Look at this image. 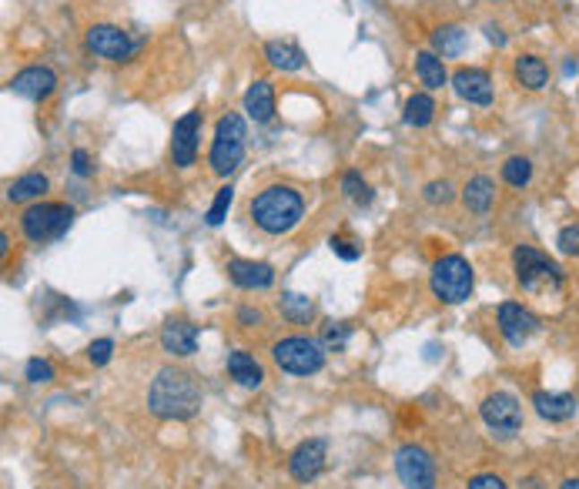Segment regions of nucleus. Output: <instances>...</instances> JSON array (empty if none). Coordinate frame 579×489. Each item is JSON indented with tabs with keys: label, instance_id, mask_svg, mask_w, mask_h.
<instances>
[{
	"label": "nucleus",
	"instance_id": "6e6552de",
	"mask_svg": "<svg viewBox=\"0 0 579 489\" xmlns=\"http://www.w3.org/2000/svg\"><path fill=\"white\" fill-rule=\"evenodd\" d=\"M395 473L405 489H436V463H432L428 450H422L416 442H405L395 450Z\"/></svg>",
	"mask_w": 579,
	"mask_h": 489
},
{
	"label": "nucleus",
	"instance_id": "79ce46f5",
	"mask_svg": "<svg viewBox=\"0 0 579 489\" xmlns=\"http://www.w3.org/2000/svg\"><path fill=\"white\" fill-rule=\"evenodd\" d=\"M519 489H542V483L532 476V479H526V483H519Z\"/></svg>",
	"mask_w": 579,
	"mask_h": 489
},
{
	"label": "nucleus",
	"instance_id": "39448f33",
	"mask_svg": "<svg viewBox=\"0 0 579 489\" xmlns=\"http://www.w3.org/2000/svg\"><path fill=\"white\" fill-rule=\"evenodd\" d=\"M325 352L322 339H308V335H289L272 346V359L281 373L289 375H315L325 369Z\"/></svg>",
	"mask_w": 579,
	"mask_h": 489
},
{
	"label": "nucleus",
	"instance_id": "4be33fe9",
	"mask_svg": "<svg viewBox=\"0 0 579 489\" xmlns=\"http://www.w3.org/2000/svg\"><path fill=\"white\" fill-rule=\"evenodd\" d=\"M513 74H516V81L526 90H542L549 84V67L536 54H519L516 64H513Z\"/></svg>",
	"mask_w": 579,
	"mask_h": 489
},
{
	"label": "nucleus",
	"instance_id": "c85d7f7f",
	"mask_svg": "<svg viewBox=\"0 0 579 489\" xmlns=\"http://www.w3.org/2000/svg\"><path fill=\"white\" fill-rule=\"evenodd\" d=\"M503 181L513 188H526L532 181V161L526 155H513L503 161Z\"/></svg>",
	"mask_w": 579,
	"mask_h": 489
},
{
	"label": "nucleus",
	"instance_id": "f257e3e1",
	"mask_svg": "<svg viewBox=\"0 0 579 489\" xmlns=\"http://www.w3.org/2000/svg\"><path fill=\"white\" fill-rule=\"evenodd\" d=\"M148 409L158 419H168V423L194 419L198 409H202V389L194 382V375L185 373V369H175V365L161 369L154 375L151 389H148Z\"/></svg>",
	"mask_w": 579,
	"mask_h": 489
},
{
	"label": "nucleus",
	"instance_id": "ddd939ff",
	"mask_svg": "<svg viewBox=\"0 0 579 489\" xmlns=\"http://www.w3.org/2000/svg\"><path fill=\"white\" fill-rule=\"evenodd\" d=\"M325 459H328V450L322 439H305V442H298L289 456L291 479H298V483H312V479H318L322 476V469H325Z\"/></svg>",
	"mask_w": 579,
	"mask_h": 489
},
{
	"label": "nucleus",
	"instance_id": "e433bc0d",
	"mask_svg": "<svg viewBox=\"0 0 579 489\" xmlns=\"http://www.w3.org/2000/svg\"><path fill=\"white\" fill-rule=\"evenodd\" d=\"M114 356V342L111 339H98V342H91L88 346V359L94 362V365H108Z\"/></svg>",
	"mask_w": 579,
	"mask_h": 489
},
{
	"label": "nucleus",
	"instance_id": "c9c22d12",
	"mask_svg": "<svg viewBox=\"0 0 579 489\" xmlns=\"http://www.w3.org/2000/svg\"><path fill=\"white\" fill-rule=\"evenodd\" d=\"M328 244H332V252H335L341 262H355V258L362 255V244H355L352 238H345V235H335Z\"/></svg>",
	"mask_w": 579,
	"mask_h": 489
},
{
	"label": "nucleus",
	"instance_id": "cd10ccee",
	"mask_svg": "<svg viewBox=\"0 0 579 489\" xmlns=\"http://www.w3.org/2000/svg\"><path fill=\"white\" fill-rule=\"evenodd\" d=\"M278 309H281V315H285L289 322L305 325V322H312V315H315V302L308 296H298V292H285L281 302H278Z\"/></svg>",
	"mask_w": 579,
	"mask_h": 489
},
{
	"label": "nucleus",
	"instance_id": "4468645a",
	"mask_svg": "<svg viewBox=\"0 0 579 489\" xmlns=\"http://www.w3.org/2000/svg\"><path fill=\"white\" fill-rule=\"evenodd\" d=\"M54 88H57V74L44 64L24 67V71H17L11 78V90L27 98V101H44V98L54 94Z\"/></svg>",
	"mask_w": 579,
	"mask_h": 489
},
{
	"label": "nucleus",
	"instance_id": "393cba45",
	"mask_svg": "<svg viewBox=\"0 0 579 489\" xmlns=\"http://www.w3.org/2000/svg\"><path fill=\"white\" fill-rule=\"evenodd\" d=\"M264 57L278 71H298V67H305V51L295 40H268L264 44Z\"/></svg>",
	"mask_w": 579,
	"mask_h": 489
},
{
	"label": "nucleus",
	"instance_id": "9b49d317",
	"mask_svg": "<svg viewBox=\"0 0 579 489\" xmlns=\"http://www.w3.org/2000/svg\"><path fill=\"white\" fill-rule=\"evenodd\" d=\"M496 322H499V332L509 346H526L532 335L540 332V319L526 309V305H519V302H503L499 312H496Z\"/></svg>",
	"mask_w": 579,
	"mask_h": 489
},
{
	"label": "nucleus",
	"instance_id": "a878e982",
	"mask_svg": "<svg viewBox=\"0 0 579 489\" xmlns=\"http://www.w3.org/2000/svg\"><path fill=\"white\" fill-rule=\"evenodd\" d=\"M466 44H469V34L466 27L459 24H445L432 34V47H436L439 57H459V54L466 51Z\"/></svg>",
	"mask_w": 579,
	"mask_h": 489
},
{
	"label": "nucleus",
	"instance_id": "1a4fd4ad",
	"mask_svg": "<svg viewBox=\"0 0 579 489\" xmlns=\"http://www.w3.org/2000/svg\"><path fill=\"white\" fill-rule=\"evenodd\" d=\"M479 416L499 436H516L519 429H523V406H519L513 392H489L482 399V406H479Z\"/></svg>",
	"mask_w": 579,
	"mask_h": 489
},
{
	"label": "nucleus",
	"instance_id": "f704fd0d",
	"mask_svg": "<svg viewBox=\"0 0 579 489\" xmlns=\"http://www.w3.org/2000/svg\"><path fill=\"white\" fill-rule=\"evenodd\" d=\"M27 382H34V386H44V382H51L54 379V365L48 359H30L27 362Z\"/></svg>",
	"mask_w": 579,
	"mask_h": 489
},
{
	"label": "nucleus",
	"instance_id": "f3484780",
	"mask_svg": "<svg viewBox=\"0 0 579 489\" xmlns=\"http://www.w3.org/2000/svg\"><path fill=\"white\" fill-rule=\"evenodd\" d=\"M161 348L175 359H188L198 352V325H191L188 319H171L161 329Z\"/></svg>",
	"mask_w": 579,
	"mask_h": 489
},
{
	"label": "nucleus",
	"instance_id": "b1692460",
	"mask_svg": "<svg viewBox=\"0 0 579 489\" xmlns=\"http://www.w3.org/2000/svg\"><path fill=\"white\" fill-rule=\"evenodd\" d=\"M51 188V181L48 175H40V171H30V175H21L17 181L7 184V202L13 205H24V202H40V194Z\"/></svg>",
	"mask_w": 579,
	"mask_h": 489
},
{
	"label": "nucleus",
	"instance_id": "58836bf2",
	"mask_svg": "<svg viewBox=\"0 0 579 489\" xmlns=\"http://www.w3.org/2000/svg\"><path fill=\"white\" fill-rule=\"evenodd\" d=\"M469 489H506V479L496 476V473H479V476L469 479Z\"/></svg>",
	"mask_w": 579,
	"mask_h": 489
},
{
	"label": "nucleus",
	"instance_id": "bb28decb",
	"mask_svg": "<svg viewBox=\"0 0 579 489\" xmlns=\"http://www.w3.org/2000/svg\"><path fill=\"white\" fill-rule=\"evenodd\" d=\"M432 117H436V101H432V94L419 90V94H412V98L405 101L402 121L409 128H426V124H432Z\"/></svg>",
	"mask_w": 579,
	"mask_h": 489
},
{
	"label": "nucleus",
	"instance_id": "473e14b6",
	"mask_svg": "<svg viewBox=\"0 0 579 489\" xmlns=\"http://www.w3.org/2000/svg\"><path fill=\"white\" fill-rule=\"evenodd\" d=\"M349 335H352V329L341 322H328L325 329H322V346L332 348V352H341L345 348V342H349Z\"/></svg>",
	"mask_w": 579,
	"mask_h": 489
},
{
	"label": "nucleus",
	"instance_id": "f03ea898",
	"mask_svg": "<svg viewBox=\"0 0 579 489\" xmlns=\"http://www.w3.org/2000/svg\"><path fill=\"white\" fill-rule=\"evenodd\" d=\"M252 221L264 235H289L305 215V198L291 184H268L248 205Z\"/></svg>",
	"mask_w": 579,
	"mask_h": 489
},
{
	"label": "nucleus",
	"instance_id": "4c0bfd02",
	"mask_svg": "<svg viewBox=\"0 0 579 489\" xmlns=\"http://www.w3.org/2000/svg\"><path fill=\"white\" fill-rule=\"evenodd\" d=\"M71 171H74L77 178H88L91 171H94V165H91V155L84 151V148H74V155H71Z\"/></svg>",
	"mask_w": 579,
	"mask_h": 489
},
{
	"label": "nucleus",
	"instance_id": "72a5a7b5",
	"mask_svg": "<svg viewBox=\"0 0 579 489\" xmlns=\"http://www.w3.org/2000/svg\"><path fill=\"white\" fill-rule=\"evenodd\" d=\"M556 248H559V255L579 258V225H566L563 232L556 235Z\"/></svg>",
	"mask_w": 579,
	"mask_h": 489
},
{
	"label": "nucleus",
	"instance_id": "423d86ee",
	"mask_svg": "<svg viewBox=\"0 0 579 489\" xmlns=\"http://www.w3.org/2000/svg\"><path fill=\"white\" fill-rule=\"evenodd\" d=\"M432 296L445 302V305H462L469 296H472V285H476V275H472V265H469L462 255H442L436 265H432Z\"/></svg>",
	"mask_w": 579,
	"mask_h": 489
},
{
	"label": "nucleus",
	"instance_id": "aec40b11",
	"mask_svg": "<svg viewBox=\"0 0 579 489\" xmlns=\"http://www.w3.org/2000/svg\"><path fill=\"white\" fill-rule=\"evenodd\" d=\"M245 111L255 124H268L275 117V88L264 78H258L252 88L245 90Z\"/></svg>",
	"mask_w": 579,
	"mask_h": 489
},
{
	"label": "nucleus",
	"instance_id": "9d476101",
	"mask_svg": "<svg viewBox=\"0 0 579 489\" xmlns=\"http://www.w3.org/2000/svg\"><path fill=\"white\" fill-rule=\"evenodd\" d=\"M84 44H88V51L94 57L114 61V64H121V61H127L134 54V44L127 38V30H121V27L114 24H94L88 30V38H84Z\"/></svg>",
	"mask_w": 579,
	"mask_h": 489
},
{
	"label": "nucleus",
	"instance_id": "7ed1b4c3",
	"mask_svg": "<svg viewBox=\"0 0 579 489\" xmlns=\"http://www.w3.org/2000/svg\"><path fill=\"white\" fill-rule=\"evenodd\" d=\"M245 161V117L228 111L214 124V142L208 151V165L218 178H228Z\"/></svg>",
	"mask_w": 579,
	"mask_h": 489
},
{
	"label": "nucleus",
	"instance_id": "7c9ffc66",
	"mask_svg": "<svg viewBox=\"0 0 579 489\" xmlns=\"http://www.w3.org/2000/svg\"><path fill=\"white\" fill-rule=\"evenodd\" d=\"M341 192H345V198L359 202V205H368V198H372L366 178H362L359 171H345V175H341Z\"/></svg>",
	"mask_w": 579,
	"mask_h": 489
},
{
	"label": "nucleus",
	"instance_id": "ea45409f",
	"mask_svg": "<svg viewBox=\"0 0 579 489\" xmlns=\"http://www.w3.org/2000/svg\"><path fill=\"white\" fill-rule=\"evenodd\" d=\"M238 322L245 329H252V325H262V312L258 309H238Z\"/></svg>",
	"mask_w": 579,
	"mask_h": 489
},
{
	"label": "nucleus",
	"instance_id": "f8f14e48",
	"mask_svg": "<svg viewBox=\"0 0 579 489\" xmlns=\"http://www.w3.org/2000/svg\"><path fill=\"white\" fill-rule=\"evenodd\" d=\"M202 124L204 117L202 111H188L185 117L175 121V131H171V161L177 167H191L194 158H198V138H202Z\"/></svg>",
	"mask_w": 579,
	"mask_h": 489
},
{
	"label": "nucleus",
	"instance_id": "2eb2a0df",
	"mask_svg": "<svg viewBox=\"0 0 579 489\" xmlns=\"http://www.w3.org/2000/svg\"><path fill=\"white\" fill-rule=\"evenodd\" d=\"M228 279L245 288V292H264L275 285V269L268 262H252V258H231L228 262Z\"/></svg>",
	"mask_w": 579,
	"mask_h": 489
},
{
	"label": "nucleus",
	"instance_id": "dca6fc26",
	"mask_svg": "<svg viewBox=\"0 0 579 489\" xmlns=\"http://www.w3.org/2000/svg\"><path fill=\"white\" fill-rule=\"evenodd\" d=\"M453 90L469 104H479V107H486L492 104V78L489 71H482V67H459L453 74Z\"/></svg>",
	"mask_w": 579,
	"mask_h": 489
},
{
	"label": "nucleus",
	"instance_id": "37998d69",
	"mask_svg": "<svg viewBox=\"0 0 579 489\" xmlns=\"http://www.w3.org/2000/svg\"><path fill=\"white\" fill-rule=\"evenodd\" d=\"M559 489H579V479H576V476L563 479V483H559Z\"/></svg>",
	"mask_w": 579,
	"mask_h": 489
},
{
	"label": "nucleus",
	"instance_id": "0eeeda50",
	"mask_svg": "<svg viewBox=\"0 0 579 489\" xmlns=\"http://www.w3.org/2000/svg\"><path fill=\"white\" fill-rule=\"evenodd\" d=\"M74 221V208L71 205H57V202H34L30 208H24L21 215V232L27 242L44 244L61 238Z\"/></svg>",
	"mask_w": 579,
	"mask_h": 489
},
{
	"label": "nucleus",
	"instance_id": "20e7f679",
	"mask_svg": "<svg viewBox=\"0 0 579 489\" xmlns=\"http://www.w3.org/2000/svg\"><path fill=\"white\" fill-rule=\"evenodd\" d=\"M513 269H516V282L526 292H559L563 288V269L532 244L513 248Z\"/></svg>",
	"mask_w": 579,
	"mask_h": 489
},
{
	"label": "nucleus",
	"instance_id": "c03bdc74",
	"mask_svg": "<svg viewBox=\"0 0 579 489\" xmlns=\"http://www.w3.org/2000/svg\"><path fill=\"white\" fill-rule=\"evenodd\" d=\"M11 252V238L7 235H0V255H7Z\"/></svg>",
	"mask_w": 579,
	"mask_h": 489
},
{
	"label": "nucleus",
	"instance_id": "5701e85b",
	"mask_svg": "<svg viewBox=\"0 0 579 489\" xmlns=\"http://www.w3.org/2000/svg\"><path fill=\"white\" fill-rule=\"evenodd\" d=\"M416 74L422 81V88L426 90H442L449 84V71L442 64V57L436 51H419L416 54Z\"/></svg>",
	"mask_w": 579,
	"mask_h": 489
},
{
	"label": "nucleus",
	"instance_id": "c756f323",
	"mask_svg": "<svg viewBox=\"0 0 579 489\" xmlns=\"http://www.w3.org/2000/svg\"><path fill=\"white\" fill-rule=\"evenodd\" d=\"M231 202H235V188H231V184H221V188H218V194H214L212 208H208V219H204V221H208L212 228H218V225L225 221Z\"/></svg>",
	"mask_w": 579,
	"mask_h": 489
},
{
	"label": "nucleus",
	"instance_id": "a19ab883",
	"mask_svg": "<svg viewBox=\"0 0 579 489\" xmlns=\"http://www.w3.org/2000/svg\"><path fill=\"white\" fill-rule=\"evenodd\" d=\"M486 38H489L492 44H499V47H503V44H506V38H503V34H499V27H492V24L486 27Z\"/></svg>",
	"mask_w": 579,
	"mask_h": 489
},
{
	"label": "nucleus",
	"instance_id": "a211bd4d",
	"mask_svg": "<svg viewBox=\"0 0 579 489\" xmlns=\"http://www.w3.org/2000/svg\"><path fill=\"white\" fill-rule=\"evenodd\" d=\"M225 365H228V375H231L241 389H262L264 369H262V362L255 359L252 352H245V348H231V352H228V359H225Z\"/></svg>",
	"mask_w": 579,
	"mask_h": 489
},
{
	"label": "nucleus",
	"instance_id": "2f4dec72",
	"mask_svg": "<svg viewBox=\"0 0 579 489\" xmlns=\"http://www.w3.org/2000/svg\"><path fill=\"white\" fill-rule=\"evenodd\" d=\"M422 198H426L428 205H449V202L455 198V188L445 178H436L422 188Z\"/></svg>",
	"mask_w": 579,
	"mask_h": 489
},
{
	"label": "nucleus",
	"instance_id": "6ab92c4d",
	"mask_svg": "<svg viewBox=\"0 0 579 489\" xmlns=\"http://www.w3.org/2000/svg\"><path fill=\"white\" fill-rule=\"evenodd\" d=\"M532 409L540 412L542 419H549V423H566V419L576 416V399L569 392H546V389H540L532 396Z\"/></svg>",
	"mask_w": 579,
	"mask_h": 489
},
{
	"label": "nucleus",
	"instance_id": "412c9836",
	"mask_svg": "<svg viewBox=\"0 0 579 489\" xmlns=\"http://www.w3.org/2000/svg\"><path fill=\"white\" fill-rule=\"evenodd\" d=\"M462 205L472 211V215H486L492 205H496V181L489 175H472L462 188Z\"/></svg>",
	"mask_w": 579,
	"mask_h": 489
}]
</instances>
